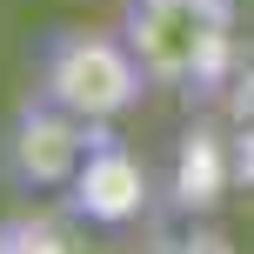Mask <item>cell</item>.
<instances>
[{"label": "cell", "mask_w": 254, "mask_h": 254, "mask_svg": "<svg viewBox=\"0 0 254 254\" xmlns=\"http://www.w3.org/2000/svg\"><path fill=\"white\" fill-rule=\"evenodd\" d=\"M80 241V221L67 201H13L0 214V254L7 248H34V254H67Z\"/></svg>", "instance_id": "5"}, {"label": "cell", "mask_w": 254, "mask_h": 254, "mask_svg": "<svg viewBox=\"0 0 254 254\" xmlns=\"http://www.w3.org/2000/svg\"><path fill=\"white\" fill-rule=\"evenodd\" d=\"M61 201L74 207V221H80V228L114 234V228H127V221H140V214L154 207L147 161L127 147L114 127H101V140L87 147V161H80V174H74V181H67V194H61Z\"/></svg>", "instance_id": "4"}, {"label": "cell", "mask_w": 254, "mask_h": 254, "mask_svg": "<svg viewBox=\"0 0 254 254\" xmlns=\"http://www.w3.org/2000/svg\"><path fill=\"white\" fill-rule=\"evenodd\" d=\"M101 140V127L54 107L47 94L27 87V101L0 121V188L13 201H54L67 194V181L80 174L87 147Z\"/></svg>", "instance_id": "3"}, {"label": "cell", "mask_w": 254, "mask_h": 254, "mask_svg": "<svg viewBox=\"0 0 254 254\" xmlns=\"http://www.w3.org/2000/svg\"><path fill=\"white\" fill-rule=\"evenodd\" d=\"M121 34L154 94L207 107L234 74V0H121Z\"/></svg>", "instance_id": "1"}, {"label": "cell", "mask_w": 254, "mask_h": 254, "mask_svg": "<svg viewBox=\"0 0 254 254\" xmlns=\"http://www.w3.org/2000/svg\"><path fill=\"white\" fill-rule=\"evenodd\" d=\"M27 80L34 94H47L54 107L94 127H121L154 94L121 27H47L27 54Z\"/></svg>", "instance_id": "2"}]
</instances>
